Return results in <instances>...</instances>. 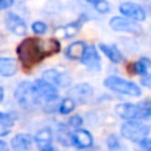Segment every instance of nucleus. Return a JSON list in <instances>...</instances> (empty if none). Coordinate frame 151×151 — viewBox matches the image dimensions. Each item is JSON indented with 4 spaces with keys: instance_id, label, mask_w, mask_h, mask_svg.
I'll return each mask as SVG.
<instances>
[{
    "instance_id": "obj_11",
    "label": "nucleus",
    "mask_w": 151,
    "mask_h": 151,
    "mask_svg": "<svg viewBox=\"0 0 151 151\" xmlns=\"http://www.w3.org/2000/svg\"><path fill=\"white\" fill-rule=\"evenodd\" d=\"M5 27H7L8 31H11L13 35L16 36H25L27 32H28V28H27V24L23 19L19 15L13 12H9L7 16H5Z\"/></svg>"
},
{
    "instance_id": "obj_32",
    "label": "nucleus",
    "mask_w": 151,
    "mask_h": 151,
    "mask_svg": "<svg viewBox=\"0 0 151 151\" xmlns=\"http://www.w3.org/2000/svg\"><path fill=\"white\" fill-rule=\"evenodd\" d=\"M55 37H56V39H66L64 27H58V28L56 29V31H55Z\"/></svg>"
},
{
    "instance_id": "obj_23",
    "label": "nucleus",
    "mask_w": 151,
    "mask_h": 151,
    "mask_svg": "<svg viewBox=\"0 0 151 151\" xmlns=\"http://www.w3.org/2000/svg\"><path fill=\"white\" fill-rule=\"evenodd\" d=\"M81 25H82V20H80V19H78V20L72 21V23H69L68 25L64 27V29H65V36H66V39L74 37L76 35L80 32Z\"/></svg>"
},
{
    "instance_id": "obj_35",
    "label": "nucleus",
    "mask_w": 151,
    "mask_h": 151,
    "mask_svg": "<svg viewBox=\"0 0 151 151\" xmlns=\"http://www.w3.org/2000/svg\"><path fill=\"white\" fill-rule=\"evenodd\" d=\"M86 1H88V3H90V4H94V3H96L97 0H86Z\"/></svg>"
},
{
    "instance_id": "obj_21",
    "label": "nucleus",
    "mask_w": 151,
    "mask_h": 151,
    "mask_svg": "<svg viewBox=\"0 0 151 151\" xmlns=\"http://www.w3.org/2000/svg\"><path fill=\"white\" fill-rule=\"evenodd\" d=\"M53 139V131L50 127H44L41 130H39L35 135V141H36L37 146L44 143H50Z\"/></svg>"
},
{
    "instance_id": "obj_25",
    "label": "nucleus",
    "mask_w": 151,
    "mask_h": 151,
    "mask_svg": "<svg viewBox=\"0 0 151 151\" xmlns=\"http://www.w3.org/2000/svg\"><path fill=\"white\" fill-rule=\"evenodd\" d=\"M93 7L96 8V11L101 15H106V13L110 12V4L106 1V0H97L93 4Z\"/></svg>"
},
{
    "instance_id": "obj_26",
    "label": "nucleus",
    "mask_w": 151,
    "mask_h": 151,
    "mask_svg": "<svg viewBox=\"0 0 151 151\" xmlns=\"http://www.w3.org/2000/svg\"><path fill=\"white\" fill-rule=\"evenodd\" d=\"M66 125L69 126V127H72V129H80V127H82V125H83V119H82V117H81L80 114H74V115H72L70 118H69V121H68V123Z\"/></svg>"
},
{
    "instance_id": "obj_30",
    "label": "nucleus",
    "mask_w": 151,
    "mask_h": 151,
    "mask_svg": "<svg viewBox=\"0 0 151 151\" xmlns=\"http://www.w3.org/2000/svg\"><path fill=\"white\" fill-rule=\"evenodd\" d=\"M13 4H15V0H0V12L11 8Z\"/></svg>"
},
{
    "instance_id": "obj_18",
    "label": "nucleus",
    "mask_w": 151,
    "mask_h": 151,
    "mask_svg": "<svg viewBox=\"0 0 151 151\" xmlns=\"http://www.w3.org/2000/svg\"><path fill=\"white\" fill-rule=\"evenodd\" d=\"M73 133L69 130V126L66 123H60L57 126V141L58 143H61L63 146H73Z\"/></svg>"
},
{
    "instance_id": "obj_7",
    "label": "nucleus",
    "mask_w": 151,
    "mask_h": 151,
    "mask_svg": "<svg viewBox=\"0 0 151 151\" xmlns=\"http://www.w3.org/2000/svg\"><path fill=\"white\" fill-rule=\"evenodd\" d=\"M109 25L115 32H125V33H131V35H139L142 32L141 25L137 21L131 20L129 17H122V16L111 17L109 21Z\"/></svg>"
},
{
    "instance_id": "obj_1",
    "label": "nucleus",
    "mask_w": 151,
    "mask_h": 151,
    "mask_svg": "<svg viewBox=\"0 0 151 151\" xmlns=\"http://www.w3.org/2000/svg\"><path fill=\"white\" fill-rule=\"evenodd\" d=\"M60 52V41L56 39H25L17 47V55L25 66H32L44 60L47 56Z\"/></svg>"
},
{
    "instance_id": "obj_4",
    "label": "nucleus",
    "mask_w": 151,
    "mask_h": 151,
    "mask_svg": "<svg viewBox=\"0 0 151 151\" xmlns=\"http://www.w3.org/2000/svg\"><path fill=\"white\" fill-rule=\"evenodd\" d=\"M15 98L17 101V104L23 109H27V110L41 106L36 93H35L33 85H32L31 81H23V82L19 83L15 90Z\"/></svg>"
},
{
    "instance_id": "obj_13",
    "label": "nucleus",
    "mask_w": 151,
    "mask_h": 151,
    "mask_svg": "<svg viewBox=\"0 0 151 151\" xmlns=\"http://www.w3.org/2000/svg\"><path fill=\"white\" fill-rule=\"evenodd\" d=\"M33 145V138L31 134H16L12 139H11V147L13 151H29Z\"/></svg>"
},
{
    "instance_id": "obj_10",
    "label": "nucleus",
    "mask_w": 151,
    "mask_h": 151,
    "mask_svg": "<svg viewBox=\"0 0 151 151\" xmlns=\"http://www.w3.org/2000/svg\"><path fill=\"white\" fill-rule=\"evenodd\" d=\"M119 12L122 13L125 17H129L131 20L137 21H145L146 20V11L138 5L137 3H133V1H125L119 5Z\"/></svg>"
},
{
    "instance_id": "obj_6",
    "label": "nucleus",
    "mask_w": 151,
    "mask_h": 151,
    "mask_svg": "<svg viewBox=\"0 0 151 151\" xmlns=\"http://www.w3.org/2000/svg\"><path fill=\"white\" fill-rule=\"evenodd\" d=\"M32 85H33L35 93H36L40 104H41L40 107H42L45 104H49V102H56L58 99V97H60L57 86H55L52 82L44 80V78L35 80L32 82Z\"/></svg>"
},
{
    "instance_id": "obj_28",
    "label": "nucleus",
    "mask_w": 151,
    "mask_h": 151,
    "mask_svg": "<svg viewBox=\"0 0 151 151\" xmlns=\"http://www.w3.org/2000/svg\"><path fill=\"white\" fill-rule=\"evenodd\" d=\"M135 145H137V151H151V138H149V137Z\"/></svg>"
},
{
    "instance_id": "obj_27",
    "label": "nucleus",
    "mask_w": 151,
    "mask_h": 151,
    "mask_svg": "<svg viewBox=\"0 0 151 151\" xmlns=\"http://www.w3.org/2000/svg\"><path fill=\"white\" fill-rule=\"evenodd\" d=\"M32 31L36 35H44L45 32L48 31V27L44 21H35V23L32 24Z\"/></svg>"
},
{
    "instance_id": "obj_31",
    "label": "nucleus",
    "mask_w": 151,
    "mask_h": 151,
    "mask_svg": "<svg viewBox=\"0 0 151 151\" xmlns=\"http://www.w3.org/2000/svg\"><path fill=\"white\" fill-rule=\"evenodd\" d=\"M40 151H58L57 149H56L55 146L52 145V142L50 143H44V145H40L39 146Z\"/></svg>"
},
{
    "instance_id": "obj_36",
    "label": "nucleus",
    "mask_w": 151,
    "mask_h": 151,
    "mask_svg": "<svg viewBox=\"0 0 151 151\" xmlns=\"http://www.w3.org/2000/svg\"><path fill=\"white\" fill-rule=\"evenodd\" d=\"M15 1H27V0H15Z\"/></svg>"
},
{
    "instance_id": "obj_8",
    "label": "nucleus",
    "mask_w": 151,
    "mask_h": 151,
    "mask_svg": "<svg viewBox=\"0 0 151 151\" xmlns=\"http://www.w3.org/2000/svg\"><path fill=\"white\" fill-rule=\"evenodd\" d=\"M42 78L52 82L57 88H69L72 85V77L63 68L48 69L42 72Z\"/></svg>"
},
{
    "instance_id": "obj_33",
    "label": "nucleus",
    "mask_w": 151,
    "mask_h": 151,
    "mask_svg": "<svg viewBox=\"0 0 151 151\" xmlns=\"http://www.w3.org/2000/svg\"><path fill=\"white\" fill-rule=\"evenodd\" d=\"M0 151H9L8 150L7 143H5L4 141H1V139H0Z\"/></svg>"
},
{
    "instance_id": "obj_29",
    "label": "nucleus",
    "mask_w": 151,
    "mask_h": 151,
    "mask_svg": "<svg viewBox=\"0 0 151 151\" xmlns=\"http://www.w3.org/2000/svg\"><path fill=\"white\" fill-rule=\"evenodd\" d=\"M141 85H142V86H145V88L151 89V73H147V74L142 76Z\"/></svg>"
},
{
    "instance_id": "obj_20",
    "label": "nucleus",
    "mask_w": 151,
    "mask_h": 151,
    "mask_svg": "<svg viewBox=\"0 0 151 151\" xmlns=\"http://www.w3.org/2000/svg\"><path fill=\"white\" fill-rule=\"evenodd\" d=\"M151 69V58L149 57H141L138 61L133 64V70L138 76H145L149 73Z\"/></svg>"
},
{
    "instance_id": "obj_5",
    "label": "nucleus",
    "mask_w": 151,
    "mask_h": 151,
    "mask_svg": "<svg viewBox=\"0 0 151 151\" xmlns=\"http://www.w3.org/2000/svg\"><path fill=\"white\" fill-rule=\"evenodd\" d=\"M150 134V127L143 122L131 119L125 122L121 126V135L125 139L133 142V143H138V142L143 141L147 138Z\"/></svg>"
},
{
    "instance_id": "obj_3",
    "label": "nucleus",
    "mask_w": 151,
    "mask_h": 151,
    "mask_svg": "<svg viewBox=\"0 0 151 151\" xmlns=\"http://www.w3.org/2000/svg\"><path fill=\"white\" fill-rule=\"evenodd\" d=\"M105 88H107L109 90L114 91L118 94H123L127 97H141L142 90L135 82L127 81L125 78H121L118 76H109L105 78L104 81Z\"/></svg>"
},
{
    "instance_id": "obj_24",
    "label": "nucleus",
    "mask_w": 151,
    "mask_h": 151,
    "mask_svg": "<svg viewBox=\"0 0 151 151\" xmlns=\"http://www.w3.org/2000/svg\"><path fill=\"white\" fill-rule=\"evenodd\" d=\"M106 145H107V149L109 151H126L125 146L121 143L119 138L114 134L107 137V141H106Z\"/></svg>"
},
{
    "instance_id": "obj_12",
    "label": "nucleus",
    "mask_w": 151,
    "mask_h": 151,
    "mask_svg": "<svg viewBox=\"0 0 151 151\" xmlns=\"http://www.w3.org/2000/svg\"><path fill=\"white\" fill-rule=\"evenodd\" d=\"M72 141H73V146H76L78 150H86L93 146V135L82 127L76 129Z\"/></svg>"
},
{
    "instance_id": "obj_22",
    "label": "nucleus",
    "mask_w": 151,
    "mask_h": 151,
    "mask_svg": "<svg viewBox=\"0 0 151 151\" xmlns=\"http://www.w3.org/2000/svg\"><path fill=\"white\" fill-rule=\"evenodd\" d=\"M74 109H76V101L72 97H66V98H64L63 101H61L57 111L63 115H68V114H70Z\"/></svg>"
},
{
    "instance_id": "obj_15",
    "label": "nucleus",
    "mask_w": 151,
    "mask_h": 151,
    "mask_svg": "<svg viewBox=\"0 0 151 151\" xmlns=\"http://www.w3.org/2000/svg\"><path fill=\"white\" fill-rule=\"evenodd\" d=\"M17 73V63L12 57H0V76L12 77Z\"/></svg>"
},
{
    "instance_id": "obj_2",
    "label": "nucleus",
    "mask_w": 151,
    "mask_h": 151,
    "mask_svg": "<svg viewBox=\"0 0 151 151\" xmlns=\"http://www.w3.org/2000/svg\"><path fill=\"white\" fill-rule=\"evenodd\" d=\"M115 113L118 117L126 121H147L151 119V107H147L142 104H118L115 106Z\"/></svg>"
},
{
    "instance_id": "obj_9",
    "label": "nucleus",
    "mask_w": 151,
    "mask_h": 151,
    "mask_svg": "<svg viewBox=\"0 0 151 151\" xmlns=\"http://www.w3.org/2000/svg\"><path fill=\"white\" fill-rule=\"evenodd\" d=\"M81 64L85 65L89 70H93V72H99L101 70V57L98 55V50L94 45H89V47L85 48V52H83L82 57L80 58Z\"/></svg>"
},
{
    "instance_id": "obj_16",
    "label": "nucleus",
    "mask_w": 151,
    "mask_h": 151,
    "mask_svg": "<svg viewBox=\"0 0 151 151\" xmlns=\"http://www.w3.org/2000/svg\"><path fill=\"white\" fill-rule=\"evenodd\" d=\"M15 113H3L0 111V137H7L11 133L13 123L16 121Z\"/></svg>"
},
{
    "instance_id": "obj_19",
    "label": "nucleus",
    "mask_w": 151,
    "mask_h": 151,
    "mask_svg": "<svg viewBox=\"0 0 151 151\" xmlns=\"http://www.w3.org/2000/svg\"><path fill=\"white\" fill-rule=\"evenodd\" d=\"M85 48H86V44L83 41H74L66 48L65 55L70 60H80L82 57L83 52H85Z\"/></svg>"
},
{
    "instance_id": "obj_17",
    "label": "nucleus",
    "mask_w": 151,
    "mask_h": 151,
    "mask_svg": "<svg viewBox=\"0 0 151 151\" xmlns=\"http://www.w3.org/2000/svg\"><path fill=\"white\" fill-rule=\"evenodd\" d=\"M99 49H101V52L104 53L105 56H106L107 58H109L111 63L114 64H121L123 61V56L122 53L118 50L117 47H114V45H107V44H99Z\"/></svg>"
},
{
    "instance_id": "obj_34",
    "label": "nucleus",
    "mask_w": 151,
    "mask_h": 151,
    "mask_svg": "<svg viewBox=\"0 0 151 151\" xmlns=\"http://www.w3.org/2000/svg\"><path fill=\"white\" fill-rule=\"evenodd\" d=\"M3 99H4V90H3V88L0 86V104L3 102Z\"/></svg>"
},
{
    "instance_id": "obj_14",
    "label": "nucleus",
    "mask_w": 151,
    "mask_h": 151,
    "mask_svg": "<svg viewBox=\"0 0 151 151\" xmlns=\"http://www.w3.org/2000/svg\"><path fill=\"white\" fill-rule=\"evenodd\" d=\"M91 94H93V88L88 83H78L70 89V97L74 101L86 102L89 97H91Z\"/></svg>"
}]
</instances>
